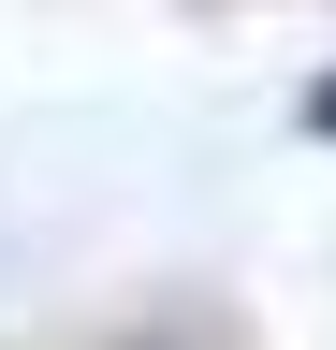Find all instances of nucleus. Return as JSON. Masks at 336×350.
Here are the masks:
<instances>
[{
	"label": "nucleus",
	"mask_w": 336,
	"mask_h": 350,
	"mask_svg": "<svg viewBox=\"0 0 336 350\" xmlns=\"http://www.w3.org/2000/svg\"><path fill=\"white\" fill-rule=\"evenodd\" d=\"M307 117H322V131H336V88H322V103H307Z\"/></svg>",
	"instance_id": "f257e3e1"
}]
</instances>
